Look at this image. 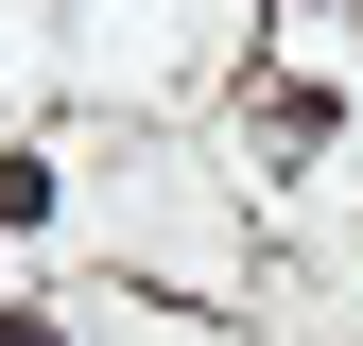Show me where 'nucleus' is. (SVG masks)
Returning a JSON list of instances; mask_svg holds the SVG:
<instances>
[{"label": "nucleus", "mask_w": 363, "mask_h": 346, "mask_svg": "<svg viewBox=\"0 0 363 346\" xmlns=\"http://www.w3.org/2000/svg\"><path fill=\"white\" fill-rule=\"evenodd\" d=\"M52 208H69V173L35 156V139H0V242H35V225H52Z\"/></svg>", "instance_id": "obj_2"}, {"label": "nucleus", "mask_w": 363, "mask_h": 346, "mask_svg": "<svg viewBox=\"0 0 363 346\" xmlns=\"http://www.w3.org/2000/svg\"><path fill=\"white\" fill-rule=\"evenodd\" d=\"M0 346H69V329H52V312H0Z\"/></svg>", "instance_id": "obj_3"}, {"label": "nucleus", "mask_w": 363, "mask_h": 346, "mask_svg": "<svg viewBox=\"0 0 363 346\" xmlns=\"http://www.w3.org/2000/svg\"><path fill=\"white\" fill-rule=\"evenodd\" d=\"M329 139H346V86H311V69L259 86V156H329Z\"/></svg>", "instance_id": "obj_1"}]
</instances>
